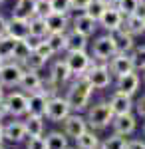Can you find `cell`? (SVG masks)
Returning <instances> with one entry per match:
<instances>
[{
	"label": "cell",
	"mask_w": 145,
	"mask_h": 149,
	"mask_svg": "<svg viewBox=\"0 0 145 149\" xmlns=\"http://www.w3.org/2000/svg\"><path fill=\"white\" fill-rule=\"evenodd\" d=\"M91 93H93V86L89 84V80L86 78V74H84V76H76L74 84L70 86V90H68V93H66V100H68V103H70V107H72V111H76V113L84 111V109L88 107Z\"/></svg>",
	"instance_id": "6da1fadb"
},
{
	"label": "cell",
	"mask_w": 145,
	"mask_h": 149,
	"mask_svg": "<svg viewBox=\"0 0 145 149\" xmlns=\"http://www.w3.org/2000/svg\"><path fill=\"white\" fill-rule=\"evenodd\" d=\"M113 117H115V113L112 111L109 103L100 102V103L91 105L88 109L86 121H88V125L91 127V129H103V127H107L113 121Z\"/></svg>",
	"instance_id": "7a4b0ae2"
},
{
	"label": "cell",
	"mask_w": 145,
	"mask_h": 149,
	"mask_svg": "<svg viewBox=\"0 0 145 149\" xmlns=\"http://www.w3.org/2000/svg\"><path fill=\"white\" fill-rule=\"evenodd\" d=\"M115 54H117V46H115V40H113V36L109 32L103 36H98L93 40V44H91V58L96 62L107 64Z\"/></svg>",
	"instance_id": "3957f363"
},
{
	"label": "cell",
	"mask_w": 145,
	"mask_h": 149,
	"mask_svg": "<svg viewBox=\"0 0 145 149\" xmlns=\"http://www.w3.org/2000/svg\"><path fill=\"white\" fill-rule=\"evenodd\" d=\"M86 78H88L89 84L93 86V90H105V88L112 84L113 74H112V70H109L107 64L93 60V64H91L89 70L86 72Z\"/></svg>",
	"instance_id": "277c9868"
},
{
	"label": "cell",
	"mask_w": 145,
	"mask_h": 149,
	"mask_svg": "<svg viewBox=\"0 0 145 149\" xmlns=\"http://www.w3.org/2000/svg\"><path fill=\"white\" fill-rule=\"evenodd\" d=\"M72 113V107L68 103L66 97H60V95H52L48 97V105H46V117L54 123H62L68 115Z\"/></svg>",
	"instance_id": "5b68a950"
},
{
	"label": "cell",
	"mask_w": 145,
	"mask_h": 149,
	"mask_svg": "<svg viewBox=\"0 0 145 149\" xmlns=\"http://www.w3.org/2000/svg\"><path fill=\"white\" fill-rule=\"evenodd\" d=\"M24 76V66L14 62V60H8L4 62V66L0 68V84L4 88H16L20 86V80Z\"/></svg>",
	"instance_id": "8992f818"
},
{
	"label": "cell",
	"mask_w": 145,
	"mask_h": 149,
	"mask_svg": "<svg viewBox=\"0 0 145 149\" xmlns=\"http://www.w3.org/2000/svg\"><path fill=\"white\" fill-rule=\"evenodd\" d=\"M66 62L74 76H84L89 70V66L93 64V58L88 54V50L82 52H66Z\"/></svg>",
	"instance_id": "52a82bcc"
},
{
	"label": "cell",
	"mask_w": 145,
	"mask_h": 149,
	"mask_svg": "<svg viewBox=\"0 0 145 149\" xmlns=\"http://www.w3.org/2000/svg\"><path fill=\"white\" fill-rule=\"evenodd\" d=\"M98 28H100L98 20L91 18L89 14H86V12H74L72 14V30H76V32L89 38V36L96 34Z\"/></svg>",
	"instance_id": "ba28073f"
},
{
	"label": "cell",
	"mask_w": 145,
	"mask_h": 149,
	"mask_svg": "<svg viewBox=\"0 0 145 149\" xmlns=\"http://www.w3.org/2000/svg\"><path fill=\"white\" fill-rule=\"evenodd\" d=\"M123 22H125V16H123L121 12L117 10V6H109V8H105V12L100 16V28H103L105 32H115V30H119L123 28Z\"/></svg>",
	"instance_id": "9c48e42d"
},
{
	"label": "cell",
	"mask_w": 145,
	"mask_h": 149,
	"mask_svg": "<svg viewBox=\"0 0 145 149\" xmlns=\"http://www.w3.org/2000/svg\"><path fill=\"white\" fill-rule=\"evenodd\" d=\"M62 123H64V133L72 139H78L84 131H88V127H89L88 121H86V117H82V115L76 113V111L70 113Z\"/></svg>",
	"instance_id": "30bf717a"
},
{
	"label": "cell",
	"mask_w": 145,
	"mask_h": 149,
	"mask_svg": "<svg viewBox=\"0 0 145 149\" xmlns=\"http://www.w3.org/2000/svg\"><path fill=\"white\" fill-rule=\"evenodd\" d=\"M107 66H109V70H112L113 78H119V76H123V74H129V72L135 70L131 56L125 54V52H117V54L107 62Z\"/></svg>",
	"instance_id": "8fae6325"
},
{
	"label": "cell",
	"mask_w": 145,
	"mask_h": 149,
	"mask_svg": "<svg viewBox=\"0 0 145 149\" xmlns=\"http://www.w3.org/2000/svg\"><path fill=\"white\" fill-rule=\"evenodd\" d=\"M6 105H8V113L14 117L28 113V95L22 92H12L6 95Z\"/></svg>",
	"instance_id": "7c38bea8"
},
{
	"label": "cell",
	"mask_w": 145,
	"mask_h": 149,
	"mask_svg": "<svg viewBox=\"0 0 145 149\" xmlns=\"http://www.w3.org/2000/svg\"><path fill=\"white\" fill-rule=\"evenodd\" d=\"M139 84H141V78H139V74H135V70L129 72V74H123L119 78H115L117 92H123L127 95H135L137 90H139Z\"/></svg>",
	"instance_id": "4fadbf2b"
},
{
	"label": "cell",
	"mask_w": 145,
	"mask_h": 149,
	"mask_svg": "<svg viewBox=\"0 0 145 149\" xmlns=\"http://www.w3.org/2000/svg\"><path fill=\"white\" fill-rule=\"evenodd\" d=\"M50 78L52 81L56 84V86H64L68 81L74 78V74H72V70L68 66L66 58H62V60H56L54 64H52V70H50Z\"/></svg>",
	"instance_id": "5bb4252c"
},
{
	"label": "cell",
	"mask_w": 145,
	"mask_h": 149,
	"mask_svg": "<svg viewBox=\"0 0 145 149\" xmlns=\"http://www.w3.org/2000/svg\"><path fill=\"white\" fill-rule=\"evenodd\" d=\"M109 107H112V111L115 115H123V113H131L135 103L131 100V95H127V93H123V92H115L109 97Z\"/></svg>",
	"instance_id": "9a60e30c"
},
{
	"label": "cell",
	"mask_w": 145,
	"mask_h": 149,
	"mask_svg": "<svg viewBox=\"0 0 145 149\" xmlns=\"http://www.w3.org/2000/svg\"><path fill=\"white\" fill-rule=\"evenodd\" d=\"M135 125H137V121H135V115L133 113H123V115H115L112 121V127H113V133H117V135H131L135 131Z\"/></svg>",
	"instance_id": "2e32d148"
},
{
	"label": "cell",
	"mask_w": 145,
	"mask_h": 149,
	"mask_svg": "<svg viewBox=\"0 0 145 149\" xmlns=\"http://www.w3.org/2000/svg\"><path fill=\"white\" fill-rule=\"evenodd\" d=\"M42 86H44V80L40 78L38 72H34V70H24V76H22V80H20V86H18L24 93L40 92Z\"/></svg>",
	"instance_id": "e0dca14e"
},
{
	"label": "cell",
	"mask_w": 145,
	"mask_h": 149,
	"mask_svg": "<svg viewBox=\"0 0 145 149\" xmlns=\"http://www.w3.org/2000/svg\"><path fill=\"white\" fill-rule=\"evenodd\" d=\"M46 24L50 32H68L72 28V14L52 12L50 16H46Z\"/></svg>",
	"instance_id": "ac0fdd59"
},
{
	"label": "cell",
	"mask_w": 145,
	"mask_h": 149,
	"mask_svg": "<svg viewBox=\"0 0 145 149\" xmlns=\"http://www.w3.org/2000/svg\"><path fill=\"white\" fill-rule=\"evenodd\" d=\"M113 40H115V46H117V52H125V54H131V50H133L137 44H135V36L131 32H127L125 30V26L119 28V30H115L112 32Z\"/></svg>",
	"instance_id": "d6986e66"
},
{
	"label": "cell",
	"mask_w": 145,
	"mask_h": 149,
	"mask_svg": "<svg viewBox=\"0 0 145 149\" xmlns=\"http://www.w3.org/2000/svg\"><path fill=\"white\" fill-rule=\"evenodd\" d=\"M8 34L16 40H24L30 36V20H24L18 16H10L8 18Z\"/></svg>",
	"instance_id": "ffe728a7"
},
{
	"label": "cell",
	"mask_w": 145,
	"mask_h": 149,
	"mask_svg": "<svg viewBox=\"0 0 145 149\" xmlns=\"http://www.w3.org/2000/svg\"><path fill=\"white\" fill-rule=\"evenodd\" d=\"M88 46H89L88 36L79 34L72 28L66 32V52H82V50H88Z\"/></svg>",
	"instance_id": "44dd1931"
},
{
	"label": "cell",
	"mask_w": 145,
	"mask_h": 149,
	"mask_svg": "<svg viewBox=\"0 0 145 149\" xmlns=\"http://www.w3.org/2000/svg\"><path fill=\"white\" fill-rule=\"evenodd\" d=\"M26 137H28V131H26L24 121H10L4 127V139L10 143H22Z\"/></svg>",
	"instance_id": "7402d4cb"
},
{
	"label": "cell",
	"mask_w": 145,
	"mask_h": 149,
	"mask_svg": "<svg viewBox=\"0 0 145 149\" xmlns=\"http://www.w3.org/2000/svg\"><path fill=\"white\" fill-rule=\"evenodd\" d=\"M46 105H48V95L44 92L28 93V113L46 115Z\"/></svg>",
	"instance_id": "603a6c76"
},
{
	"label": "cell",
	"mask_w": 145,
	"mask_h": 149,
	"mask_svg": "<svg viewBox=\"0 0 145 149\" xmlns=\"http://www.w3.org/2000/svg\"><path fill=\"white\" fill-rule=\"evenodd\" d=\"M123 26H125L127 32H131L133 36L145 34V14L135 12V14H131V16H127L125 22H123Z\"/></svg>",
	"instance_id": "cb8c5ba5"
},
{
	"label": "cell",
	"mask_w": 145,
	"mask_h": 149,
	"mask_svg": "<svg viewBox=\"0 0 145 149\" xmlns=\"http://www.w3.org/2000/svg\"><path fill=\"white\" fill-rule=\"evenodd\" d=\"M24 125H26V131H28V137H40V135H44V115L28 113Z\"/></svg>",
	"instance_id": "d4e9b609"
},
{
	"label": "cell",
	"mask_w": 145,
	"mask_h": 149,
	"mask_svg": "<svg viewBox=\"0 0 145 149\" xmlns=\"http://www.w3.org/2000/svg\"><path fill=\"white\" fill-rule=\"evenodd\" d=\"M34 6H36V0H16L14 8H12V16L30 20L34 16Z\"/></svg>",
	"instance_id": "484cf974"
},
{
	"label": "cell",
	"mask_w": 145,
	"mask_h": 149,
	"mask_svg": "<svg viewBox=\"0 0 145 149\" xmlns=\"http://www.w3.org/2000/svg\"><path fill=\"white\" fill-rule=\"evenodd\" d=\"M46 149H70L68 135L64 131H52L46 135Z\"/></svg>",
	"instance_id": "4316f807"
},
{
	"label": "cell",
	"mask_w": 145,
	"mask_h": 149,
	"mask_svg": "<svg viewBox=\"0 0 145 149\" xmlns=\"http://www.w3.org/2000/svg\"><path fill=\"white\" fill-rule=\"evenodd\" d=\"M76 145H78V149H100L101 141L98 139V135L93 133V129H88V131H84V133L76 139Z\"/></svg>",
	"instance_id": "83f0119b"
},
{
	"label": "cell",
	"mask_w": 145,
	"mask_h": 149,
	"mask_svg": "<svg viewBox=\"0 0 145 149\" xmlns=\"http://www.w3.org/2000/svg\"><path fill=\"white\" fill-rule=\"evenodd\" d=\"M44 40L50 44V48L54 50V54L66 52V32H50Z\"/></svg>",
	"instance_id": "f1b7e54d"
},
{
	"label": "cell",
	"mask_w": 145,
	"mask_h": 149,
	"mask_svg": "<svg viewBox=\"0 0 145 149\" xmlns=\"http://www.w3.org/2000/svg\"><path fill=\"white\" fill-rule=\"evenodd\" d=\"M32 52H34V50H32V46L28 44L26 38H24V40H18V42H16V48H14V54H12V60L18 62V64H24L26 58L30 56Z\"/></svg>",
	"instance_id": "f546056e"
},
{
	"label": "cell",
	"mask_w": 145,
	"mask_h": 149,
	"mask_svg": "<svg viewBox=\"0 0 145 149\" xmlns=\"http://www.w3.org/2000/svg\"><path fill=\"white\" fill-rule=\"evenodd\" d=\"M48 34H50V30H48L46 18L32 16V18H30V36H36V38H46Z\"/></svg>",
	"instance_id": "4dcf8cb0"
},
{
	"label": "cell",
	"mask_w": 145,
	"mask_h": 149,
	"mask_svg": "<svg viewBox=\"0 0 145 149\" xmlns=\"http://www.w3.org/2000/svg\"><path fill=\"white\" fill-rule=\"evenodd\" d=\"M16 38H12L10 34L0 36V58H4L6 62L12 60V54H14V48H16Z\"/></svg>",
	"instance_id": "1f68e13d"
},
{
	"label": "cell",
	"mask_w": 145,
	"mask_h": 149,
	"mask_svg": "<svg viewBox=\"0 0 145 149\" xmlns=\"http://www.w3.org/2000/svg\"><path fill=\"white\" fill-rule=\"evenodd\" d=\"M127 139L123 137V135H117V133H113L112 137H107L105 141H101V147L100 149H127Z\"/></svg>",
	"instance_id": "d6a6232c"
},
{
	"label": "cell",
	"mask_w": 145,
	"mask_h": 149,
	"mask_svg": "<svg viewBox=\"0 0 145 149\" xmlns=\"http://www.w3.org/2000/svg\"><path fill=\"white\" fill-rule=\"evenodd\" d=\"M117 10L127 18V16H131L135 12H139L141 6H139V0H117Z\"/></svg>",
	"instance_id": "836d02e7"
},
{
	"label": "cell",
	"mask_w": 145,
	"mask_h": 149,
	"mask_svg": "<svg viewBox=\"0 0 145 149\" xmlns=\"http://www.w3.org/2000/svg\"><path fill=\"white\" fill-rule=\"evenodd\" d=\"M22 66H24V70H34V72H40V70L46 66V60L40 56L38 52H32L30 56L26 58V62H24Z\"/></svg>",
	"instance_id": "e575fe53"
},
{
	"label": "cell",
	"mask_w": 145,
	"mask_h": 149,
	"mask_svg": "<svg viewBox=\"0 0 145 149\" xmlns=\"http://www.w3.org/2000/svg\"><path fill=\"white\" fill-rule=\"evenodd\" d=\"M129 56L133 60V68L139 72H145V46H135Z\"/></svg>",
	"instance_id": "d590c367"
},
{
	"label": "cell",
	"mask_w": 145,
	"mask_h": 149,
	"mask_svg": "<svg viewBox=\"0 0 145 149\" xmlns=\"http://www.w3.org/2000/svg\"><path fill=\"white\" fill-rule=\"evenodd\" d=\"M54 12L52 8V0H36V6H34V16H40V18H46Z\"/></svg>",
	"instance_id": "8d00e7d4"
},
{
	"label": "cell",
	"mask_w": 145,
	"mask_h": 149,
	"mask_svg": "<svg viewBox=\"0 0 145 149\" xmlns=\"http://www.w3.org/2000/svg\"><path fill=\"white\" fill-rule=\"evenodd\" d=\"M105 8H107V6H105V4H103L101 0H91V2L88 4V8H86L84 12H86V14H89L91 18L100 20V16L103 14V12H105Z\"/></svg>",
	"instance_id": "74e56055"
},
{
	"label": "cell",
	"mask_w": 145,
	"mask_h": 149,
	"mask_svg": "<svg viewBox=\"0 0 145 149\" xmlns=\"http://www.w3.org/2000/svg\"><path fill=\"white\" fill-rule=\"evenodd\" d=\"M52 8L54 12H60V14H74L72 0H52Z\"/></svg>",
	"instance_id": "f35d334b"
},
{
	"label": "cell",
	"mask_w": 145,
	"mask_h": 149,
	"mask_svg": "<svg viewBox=\"0 0 145 149\" xmlns=\"http://www.w3.org/2000/svg\"><path fill=\"white\" fill-rule=\"evenodd\" d=\"M34 52H38V54L44 58L46 62H48V60H52V58L56 56V54H54V50L50 48V44H48L46 40H42V42H40V44L36 46V50H34Z\"/></svg>",
	"instance_id": "ab89813d"
},
{
	"label": "cell",
	"mask_w": 145,
	"mask_h": 149,
	"mask_svg": "<svg viewBox=\"0 0 145 149\" xmlns=\"http://www.w3.org/2000/svg\"><path fill=\"white\" fill-rule=\"evenodd\" d=\"M26 149H46V139L40 135V137H30L28 143H26Z\"/></svg>",
	"instance_id": "60d3db41"
},
{
	"label": "cell",
	"mask_w": 145,
	"mask_h": 149,
	"mask_svg": "<svg viewBox=\"0 0 145 149\" xmlns=\"http://www.w3.org/2000/svg\"><path fill=\"white\" fill-rule=\"evenodd\" d=\"M91 0H72V6H74V12H84L88 8V4Z\"/></svg>",
	"instance_id": "b9f144b4"
},
{
	"label": "cell",
	"mask_w": 145,
	"mask_h": 149,
	"mask_svg": "<svg viewBox=\"0 0 145 149\" xmlns=\"http://www.w3.org/2000/svg\"><path fill=\"white\" fill-rule=\"evenodd\" d=\"M135 111H137L139 117L145 119V95H141V97L137 100V103H135Z\"/></svg>",
	"instance_id": "7bdbcfd3"
},
{
	"label": "cell",
	"mask_w": 145,
	"mask_h": 149,
	"mask_svg": "<svg viewBox=\"0 0 145 149\" xmlns=\"http://www.w3.org/2000/svg\"><path fill=\"white\" fill-rule=\"evenodd\" d=\"M8 18H6V16H2V14H0V36H6L8 34Z\"/></svg>",
	"instance_id": "ee69618b"
},
{
	"label": "cell",
	"mask_w": 145,
	"mask_h": 149,
	"mask_svg": "<svg viewBox=\"0 0 145 149\" xmlns=\"http://www.w3.org/2000/svg\"><path fill=\"white\" fill-rule=\"evenodd\" d=\"M127 149H145V141H141V139H133V141L127 143Z\"/></svg>",
	"instance_id": "f6af8a7d"
},
{
	"label": "cell",
	"mask_w": 145,
	"mask_h": 149,
	"mask_svg": "<svg viewBox=\"0 0 145 149\" xmlns=\"http://www.w3.org/2000/svg\"><path fill=\"white\" fill-rule=\"evenodd\" d=\"M4 115H8V105H6V100H4V102H0V119H2Z\"/></svg>",
	"instance_id": "bcb514c9"
},
{
	"label": "cell",
	"mask_w": 145,
	"mask_h": 149,
	"mask_svg": "<svg viewBox=\"0 0 145 149\" xmlns=\"http://www.w3.org/2000/svg\"><path fill=\"white\" fill-rule=\"evenodd\" d=\"M101 2H103L107 8H109V6H117V0H101Z\"/></svg>",
	"instance_id": "7dc6e473"
},
{
	"label": "cell",
	"mask_w": 145,
	"mask_h": 149,
	"mask_svg": "<svg viewBox=\"0 0 145 149\" xmlns=\"http://www.w3.org/2000/svg\"><path fill=\"white\" fill-rule=\"evenodd\" d=\"M6 100V93H4V86L0 84V102H4Z\"/></svg>",
	"instance_id": "c3c4849f"
},
{
	"label": "cell",
	"mask_w": 145,
	"mask_h": 149,
	"mask_svg": "<svg viewBox=\"0 0 145 149\" xmlns=\"http://www.w3.org/2000/svg\"><path fill=\"white\" fill-rule=\"evenodd\" d=\"M2 139H4V127H2V123H0V143H2Z\"/></svg>",
	"instance_id": "681fc988"
},
{
	"label": "cell",
	"mask_w": 145,
	"mask_h": 149,
	"mask_svg": "<svg viewBox=\"0 0 145 149\" xmlns=\"http://www.w3.org/2000/svg\"><path fill=\"white\" fill-rule=\"evenodd\" d=\"M139 6H141V8L145 10V0H139Z\"/></svg>",
	"instance_id": "f907efd6"
},
{
	"label": "cell",
	"mask_w": 145,
	"mask_h": 149,
	"mask_svg": "<svg viewBox=\"0 0 145 149\" xmlns=\"http://www.w3.org/2000/svg\"><path fill=\"white\" fill-rule=\"evenodd\" d=\"M4 62H6V60H4V58H0V68L4 66Z\"/></svg>",
	"instance_id": "816d5d0a"
},
{
	"label": "cell",
	"mask_w": 145,
	"mask_h": 149,
	"mask_svg": "<svg viewBox=\"0 0 145 149\" xmlns=\"http://www.w3.org/2000/svg\"><path fill=\"white\" fill-rule=\"evenodd\" d=\"M0 149H6V147H4V145H2V143H0Z\"/></svg>",
	"instance_id": "f5cc1de1"
},
{
	"label": "cell",
	"mask_w": 145,
	"mask_h": 149,
	"mask_svg": "<svg viewBox=\"0 0 145 149\" xmlns=\"http://www.w3.org/2000/svg\"><path fill=\"white\" fill-rule=\"evenodd\" d=\"M143 135H145V123H143Z\"/></svg>",
	"instance_id": "db71d44e"
},
{
	"label": "cell",
	"mask_w": 145,
	"mask_h": 149,
	"mask_svg": "<svg viewBox=\"0 0 145 149\" xmlns=\"http://www.w3.org/2000/svg\"><path fill=\"white\" fill-rule=\"evenodd\" d=\"M2 2H4V0H0V4H2Z\"/></svg>",
	"instance_id": "11a10c76"
},
{
	"label": "cell",
	"mask_w": 145,
	"mask_h": 149,
	"mask_svg": "<svg viewBox=\"0 0 145 149\" xmlns=\"http://www.w3.org/2000/svg\"><path fill=\"white\" fill-rule=\"evenodd\" d=\"M143 14H145V10H143Z\"/></svg>",
	"instance_id": "9f6ffc18"
}]
</instances>
